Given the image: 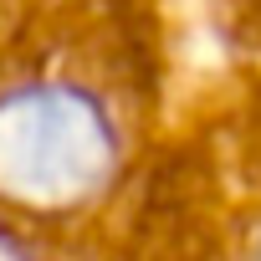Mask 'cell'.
<instances>
[{
  "instance_id": "cell-1",
  "label": "cell",
  "mask_w": 261,
  "mask_h": 261,
  "mask_svg": "<svg viewBox=\"0 0 261 261\" xmlns=\"http://www.w3.org/2000/svg\"><path fill=\"white\" fill-rule=\"evenodd\" d=\"M118 118L67 77L0 92V200L31 220L82 215L118 169Z\"/></svg>"
}]
</instances>
